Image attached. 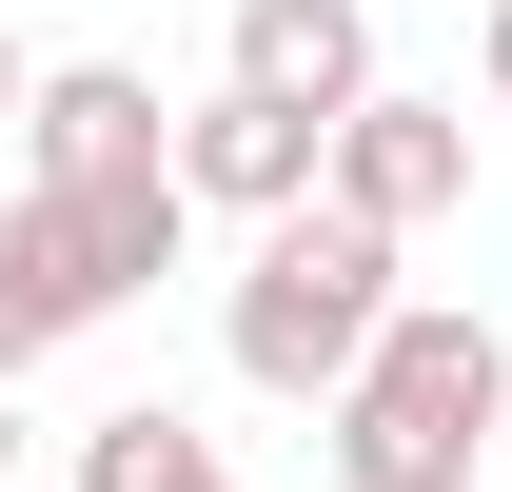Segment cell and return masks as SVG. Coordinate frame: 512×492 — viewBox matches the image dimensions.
I'll return each instance as SVG.
<instances>
[{"mask_svg":"<svg viewBox=\"0 0 512 492\" xmlns=\"http://www.w3.org/2000/svg\"><path fill=\"white\" fill-rule=\"evenodd\" d=\"M99 315H119V296L79 276V237H60V197L20 178V197H0V374H40L60 335H99Z\"/></svg>","mask_w":512,"mask_h":492,"instance_id":"cell-7","label":"cell"},{"mask_svg":"<svg viewBox=\"0 0 512 492\" xmlns=\"http://www.w3.org/2000/svg\"><path fill=\"white\" fill-rule=\"evenodd\" d=\"M217 79H237V99H296V119H355V99H375V20H355V0H237Z\"/></svg>","mask_w":512,"mask_h":492,"instance_id":"cell-6","label":"cell"},{"mask_svg":"<svg viewBox=\"0 0 512 492\" xmlns=\"http://www.w3.org/2000/svg\"><path fill=\"white\" fill-rule=\"evenodd\" d=\"M316 158H335V119H296V99H237V79L178 119V197H197V217H296V197H316Z\"/></svg>","mask_w":512,"mask_h":492,"instance_id":"cell-5","label":"cell"},{"mask_svg":"<svg viewBox=\"0 0 512 492\" xmlns=\"http://www.w3.org/2000/svg\"><path fill=\"white\" fill-rule=\"evenodd\" d=\"M60 492H237V473H217V433H197V414H158V394H138V414L79 433V473H60Z\"/></svg>","mask_w":512,"mask_h":492,"instance_id":"cell-9","label":"cell"},{"mask_svg":"<svg viewBox=\"0 0 512 492\" xmlns=\"http://www.w3.org/2000/svg\"><path fill=\"white\" fill-rule=\"evenodd\" d=\"M0 492H20V374H0Z\"/></svg>","mask_w":512,"mask_h":492,"instance_id":"cell-12","label":"cell"},{"mask_svg":"<svg viewBox=\"0 0 512 492\" xmlns=\"http://www.w3.org/2000/svg\"><path fill=\"white\" fill-rule=\"evenodd\" d=\"M20 99H40V60H20V40H0V119H20Z\"/></svg>","mask_w":512,"mask_h":492,"instance_id":"cell-11","label":"cell"},{"mask_svg":"<svg viewBox=\"0 0 512 492\" xmlns=\"http://www.w3.org/2000/svg\"><path fill=\"white\" fill-rule=\"evenodd\" d=\"M394 256H414V237H375L355 197H296V217H256L237 296H217V355H237V394H296V414H316L335 374L375 355V315H394Z\"/></svg>","mask_w":512,"mask_h":492,"instance_id":"cell-2","label":"cell"},{"mask_svg":"<svg viewBox=\"0 0 512 492\" xmlns=\"http://www.w3.org/2000/svg\"><path fill=\"white\" fill-rule=\"evenodd\" d=\"M473 79H493V119H512V0H473Z\"/></svg>","mask_w":512,"mask_h":492,"instance_id":"cell-10","label":"cell"},{"mask_svg":"<svg viewBox=\"0 0 512 492\" xmlns=\"http://www.w3.org/2000/svg\"><path fill=\"white\" fill-rule=\"evenodd\" d=\"M40 197H60V237H79V276H99V296H158V276L197 256L178 158H158V178H40Z\"/></svg>","mask_w":512,"mask_h":492,"instance_id":"cell-8","label":"cell"},{"mask_svg":"<svg viewBox=\"0 0 512 492\" xmlns=\"http://www.w3.org/2000/svg\"><path fill=\"white\" fill-rule=\"evenodd\" d=\"M316 197H355L375 237H434L453 197H473V99H414V79H375V99L335 119V158H316Z\"/></svg>","mask_w":512,"mask_h":492,"instance_id":"cell-3","label":"cell"},{"mask_svg":"<svg viewBox=\"0 0 512 492\" xmlns=\"http://www.w3.org/2000/svg\"><path fill=\"white\" fill-rule=\"evenodd\" d=\"M158 158H178V119H158L138 60H40V99H20V178H158Z\"/></svg>","mask_w":512,"mask_h":492,"instance_id":"cell-4","label":"cell"},{"mask_svg":"<svg viewBox=\"0 0 512 492\" xmlns=\"http://www.w3.org/2000/svg\"><path fill=\"white\" fill-rule=\"evenodd\" d=\"M316 453H335V492H473L493 473V433H512V335L493 315H453V296H394L375 315V355L316 394Z\"/></svg>","mask_w":512,"mask_h":492,"instance_id":"cell-1","label":"cell"}]
</instances>
